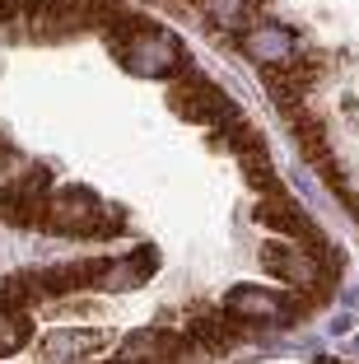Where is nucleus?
<instances>
[{
    "label": "nucleus",
    "instance_id": "obj_1",
    "mask_svg": "<svg viewBox=\"0 0 359 364\" xmlns=\"http://www.w3.org/2000/svg\"><path fill=\"white\" fill-rule=\"evenodd\" d=\"M33 336V322H28V309H14V304H0V355H14L23 350Z\"/></svg>",
    "mask_w": 359,
    "mask_h": 364
}]
</instances>
